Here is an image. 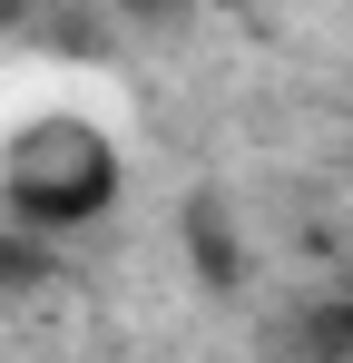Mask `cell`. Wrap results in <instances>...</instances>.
<instances>
[{
    "label": "cell",
    "mask_w": 353,
    "mask_h": 363,
    "mask_svg": "<svg viewBox=\"0 0 353 363\" xmlns=\"http://www.w3.org/2000/svg\"><path fill=\"white\" fill-rule=\"evenodd\" d=\"M118 186H128V157H118V138L99 118H20L0 138V206L10 216H30L40 236H79V226H99L118 206Z\"/></svg>",
    "instance_id": "1"
},
{
    "label": "cell",
    "mask_w": 353,
    "mask_h": 363,
    "mask_svg": "<svg viewBox=\"0 0 353 363\" xmlns=\"http://www.w3.org/2000/svg\"><path fill=\"white\" fill-rule=\"evenodd\" d=\"M40 285H59V236H40L30 216H10V206H0V314H10V304H30Z\"/></svg>",
    "instance_id": "2"
},
{
    "label": "cell",
    "mask_w": 353,
    "mask_h": 363,
    "mask_svg": "<svg viewBox=\"0 0 353 363\" xmlns=\"http://www.w3.org/2000/svg\"><path fill=\"white\" fill-rule=\"evenodd\" d=\"M304 344H314V354H353V304H324V314H304Z\"/></svg>",
    "instance_id": "3"
},
{
    "label": "cell",
    "mask_w": 353,
    "mask_h": 363,
    "mask_svg": "<svg viewBox=\"0 0 353 363\" xmlns=\"http://www.w3.org/2000/svg\"><path fill=\"white\" fill-rule=\"evenodd\" d=\"M30 10H40V0H0V30H30Z\"/></svg>",
    "instance_id": "4"
},
{
    "label": "cell",
    "mask_w": 353,
    "mask_h": 363,
    "mask_svg": "<svg viewBox=\"0 0 353 363\" xmlns=\"http://www.w3.org/2000/svg\"><path fill=\"white\" fill-rule=\"evenodd\" d=\"M128 10H167V0H128Z\"/></svg>",
    "instance_id": "5"
}]
</instances>
